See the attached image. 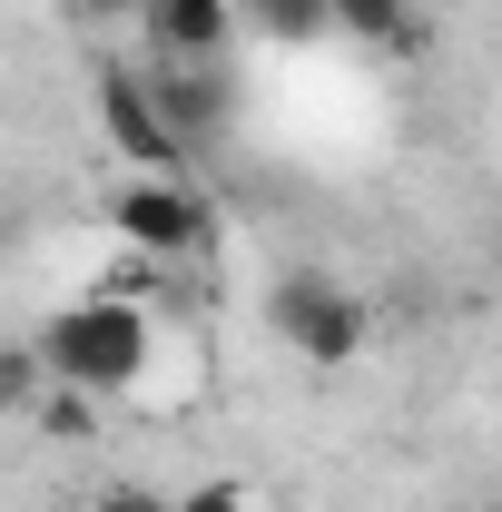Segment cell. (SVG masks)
Masks as SVG:
<instances>
[{
    "label": "cell",
    "instance_id": "obj_6",
    "mask_svg": "<svg viewBox=\"0 0 502 512\" xmlns=\"http://www.w3.org/2000/svg\"><path fill=\"white\" fill-rule=\"evenodd\" d=\"M148 89H158V109L178 119L188 148H197V138H217V119H227V79H217V60H158Z\"/></svg>",
    "mask_w": 502,
    "mask_h": 512
},
{
    "label": "cell",
    "instance_id": "obj_8",
    "mask_svg": "<svg viewBox=\"0 0 502 512\" xmlns=\"http://www.w3.org/2000/svg\"><path fill=\"white\" fill-rule=\"evenodd\" d=\"M60 384V365H50V345L40 335H20L10 355H0V414H40V394Z\"/></svg>",
    "mask_w": 502,
    "mask_h": 512
},
{
    "label": "cell",
    "instance_id": "obj_2",
    "mask_svg": "<svg viewBox=\"0 0 502 512\" xmlns=\"http://www.w3.org/2000/svg\"><path fill=\"white\" fill-rule=\"evenodd\" d=\"M266 335H276L286 355H306V365H355V355L375 345V306H365L345 276H325V266H286V276L266 286Z\"/></svg>",
    "mask_w": 502,
    "mask_h": 512
},
{
    "label": "cell",
    "instance_id": "obj_7",
    "mask_svg": "<svg viewBox=\"0 0 502 512\" xmlns=\"http://www.w3.org/2000/svg\"><path fill=\"white\" fill-rule=\"evenodd\" d=\"M335 30L365 40V50H394V60L424 50V10L414 0H335Z\"/></svg>",
    "mask_w": 502,
    "mask_h": 512
},
{
    "label": "cell",
    "instance_id": "obj_5",
    "mask_svg": "<svg viewBox=\"0 0 502 512\" xmlns=\"http://www.w3.org/2000/svg\"><path fill=\"white\" fill-rule=\"evenodd\" d=\"M148 40L158 60H217L237 40V0H148Z\"/></svg>",
    "mask_w": 502,
    "mask_h": 512
},
{
    "label": "cell",
    "instance_id": "obj_4",
    "mask_svg": "<svg viewBox=\"0 0 502 512\" xmlns=\"http://www.w3.org/2000/svg\"><path fill=\"white\" fill-rule=\"evenodd\" d=\"M109 237L128 256H148V266H188V256H207L217 227H207V197L188 178H128L109 197Z\"/></svg>",
    "mask_w": 502,
    "mask_h": 512
},
{
    "label": "cell",
    "instance_id": "obj_11",
    "mask_svg": "<svg viewBox=\"0 0 502 512\" xmlns=\"http://www.w3.org/2000/svg\"><path fill=\"white\" fill-rule=\"evenodd\" d=\"M89 512H178V493H158V483H99V493H89Z\"/></svg>",
    "mask_w": 502,
    "mask_h": 512
},
{
    "label": "cell",
    "instance_id": "obj_1",
    "mask_svg": "<svg viewBox=\"0 0 502 512\" xmlns=\"http://www.w3.org/2000/svg\"><path fill=\"white\" fill-rule=\"evenodd\" d=\"M40 345H50V365L69 384H89L99 404H119V394H148V365H158V316L119 296V286H99V296H69L60 316L40 325Z\"/></svg>",
    "mask_w": 502,
    "mask_h": 512
},
{
    "label": "cell",
    "instance_id": "obj_9",
    "mask_svg": "<svg viewBox=\"0 0 502 512\" xmlns=\"http://www.w3.org/2000/svg\"><path fill=\"white\" fill-rule=\"evenodd\" d=\"M237 20H256L266 40H325L335 30V0H237Z\"/></svg>",
    "mask_w": 502,
    "mask_h": 512
},
{
    "label": "cell",
    "instance_id": "obj_3",
    "mask_svg": "<svg viewBox=\"0 0 502 512\" xmlns=\"http://www.w3.org/2000/svg\"><path fill=\"white\" fill-rule=\"evenodd\" d=\"M89 99H99V138H109L119 168H138V178H197V148L178 138V119L158 109V89L138 69H99Z\"/></svg>",
    "mask_w": 502,
    "mask_h": 512
},
{
    "label": "cell",
    "instance_id": "obj_10",
    "mask_svg": "<svg viewBox=\"0 0 502 512\" xmlns=\"http://www.w3.org/2000/svg\"><path fill=\"white\" fill-rule=\"evenodd\" d=\"M30 424H40L50 444H89V434H99V394L60 375V384H50V394H40V414H30Z\"/></svg>",
    "mask_w": 502,
    "mask_h": 512
},
{
    "label": "cell",
    "instance_id": "obj_14",
    "mask_svg": "<svg viewBox=\"0 0 502 512\" xmlns=\"http://www.w3.org/2000/svg\"><path fill=\"white\" fill-rule=\"evenodd\" d=\"M473 512H502V493H493V503H473Z\"/></svg>",
    "mask_w": 502,
    "mask_h": 512
},
{
    "label": "cell",
    "instance_id": "obj_15",
    "mask_svg": "<svg viewBox=\"0 0 502 512\" xmlns=\"http://www.w3.org/2000/svg\"><path fill=\"white\" fill-rule=\"evenodd\" d=\"M493 256H502V237H493Z\"/></svg>",
    "mask_w": 502,
    "mask_h": 512
},
{
    "label": "cell",
    "instance_id": "obj_13",
    "mask_svg": "<svg viewBox=\"0 0 502 512\" xmlns=\"http://www.w3.org/2000/svg\"><path fill=\"white\" fill-rule=\"evenodd\" d=\"M89 20H148V0H79Z\"/></svg>",
    "mask_w": 502,
    "mask_h": 512
},
{
    "label": "cell",
    "instance_id": "obj_12",
    "mask_svg": "<svg viewBox=\"0 0 502 512\" xmlns=\"http://www.w3.org/2000/svg\"><path fill=\"white\" fill-rule=\"evenodd\" d=\"M178 512H256V503H247V483H237V473H217V483H188Z\"/></svg>",
    "mask_w": 502,
    "mask_h": 512
}]
</instances>
